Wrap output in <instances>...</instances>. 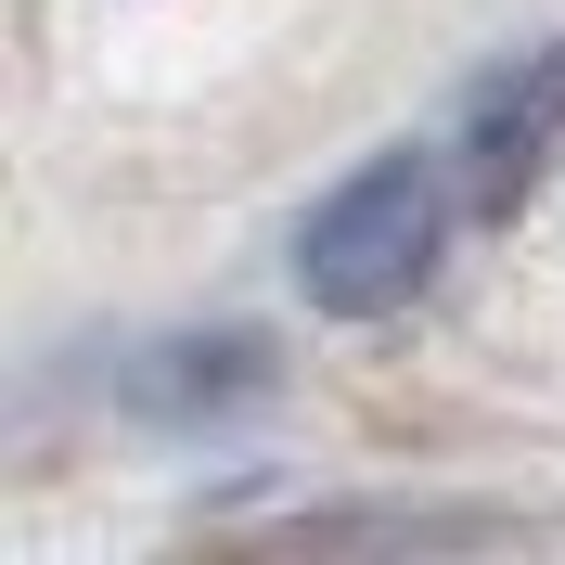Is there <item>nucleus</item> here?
Listing matches in <instances>:
<instances>
[{"instance_id":"obj_1","label":"nucleus","mask_w":565,"mask_h":565,"mask_svg":"<svg viewBox=\"0 0 565 565\" xmlns=\"http://www.w3.org/2000/svg\"><path fill=\"white\" fill-rule=\"evenodd\" d=\"M450 193H462V168H437V154H373V168H348L309 206V232H296L309 309L321 321L412 309L424 282H437V245H450Z\"/></svg>"},{"instance_id":"obj_2","label":"nucleus","mask_w":565,"mask_h":565,"mask_svg":"<svg viewBox=\"0 0 565 565\" xmlns=\"http://www.w3.org/2000/svg\"><path fill=\"white\" fill-rule=\"evenodd\" d=\"M565 154V39H540V52H514V65H489L476 90H462V141L450 168L476 206H514V193H540Z\"/></svg>"},{"instance_id":"obj_3","label":"nucleus","mask_w":565,"mask_h":565,"mask_svg":"<svg viewBox=\"0 0 565 565\" xmlns=\"http://www.w3.org/2000/svg\"><path fill=\"white\" fill-rule=\"evenodd\" d=\"M129 398H141V412H168V424L232 412V398H270V348H257V334H180V348H154V360L129 373Z\"/></svg>"}]
</instances>
